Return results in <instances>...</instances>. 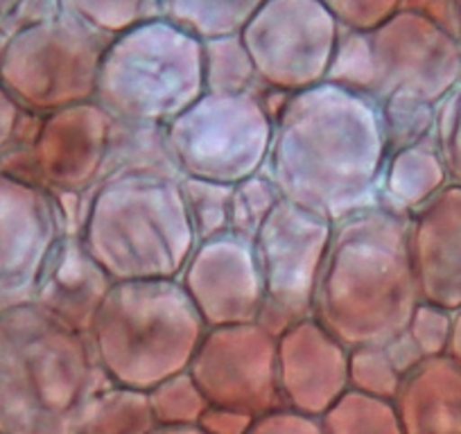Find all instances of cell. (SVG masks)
<instances>
[{"instance_id": "1", "label": "cell", "mask_w": 461, "mask_h": 434, "mask_svg": "<svg viewBox=\"0 0 461 434\" xmlns=\"http://www.w3.org/2000/svg\"><path fill=\"white\" fill-rule=\"evenodd\" d=\"M384 163L378 104L321 82L285 97L274 116L263 175L281 199L337 224L378 206Z\"/></svg>"}, {"instance_id": "2", "label": "cell", "mask_w": 461, "mask_h": 434, "mask_svg": "<svg viewBox=\"0 0 461 434\" xmlns=\"http://www.w3.org/2000/svg\"><path fill=\"white\" fill-rule=\"evenodd\" d=\"M407 217L383 206L332 224L319 269L312 319L346 348L387 347L419 305Z\"/></svg>"}, {"instance_id": "3", "label": "cell", "mask_w": 461, "mask_h": 434, "mask_svg": "<svg viewBox=\"0 0 461 434\" xmlns=\"http://www.w3.org/2000/svg\"><path fill=\"white\" fill-rule=\"evenodd\" d=\"M106 384L88 335L34 301L0 312V434H77Z\"/></svg>"}, {"instance_id": "4", "label": "cell", "mask_w": 461, "mask_h": 434, "mask_svg": "<svg viewBox=\"0 0 461 434\" xmlns=\"http://www.w3.org/2000/svg\"><path fill=\"white\" fill-rule=\"evenodd\" d=\"M181 176L127 172L84 193L79 242L118 281H176L197 247Z\"/></svg>"}, {"instance_id": "5", "label": "cell", "mask_w": 461, "mask_h": 434, "mask_svg": "<svg viewBox=\"0 0 461 434\" xmlns=\"http://www.w3.org/2000/svg\"><path fill=\"white\" fill-rule=\"evenodd\" d=\"M203 333L179 281H118L97 308L88 342L106 383L149 392L188 369Z\"/></svg>"}, {"instance_id": "6", "label": "cell", "mask_w": 461, "mask_h": 434, "mask_svg": "<svg viewBox=\"0 0 461 434\" xmlns=\"http://www.w3.org/2000/svg\"><path fill=\"white\" fill-rule=\"evenodd\" d=\"M326 82L375 104L414 97L437 106L461 82V43L425 16L398 10L366 32L341 30Z\"/></svg>"}, {"instance_id": "7", "label": "cell", "mask_w": 461, "mask_h": 434, "mask_svg": "<svg viewBox=\"0 0 461 434\" xmlns=\"http://www.w3.org/2000/svg\"><path fill=\"white\" fill-rule=\"evenodd\" d=\"M202 95V41L157 19L111 39L93 102L113 121L166 127Z\"/></svg>"}, {"instance_id": "8", "label": "cell", "mask_w": 461, "mask_h": 434, "mask_svg": "<svg viewBox=\"0 0 461 434\" xmlns=\"http://www.w3.org/2000/svg\"><path fill=\"white\" fill-rule=\"evenodd\" d=\"M109 41L68 14L30 25L7 39L0 86L37 116L93 102Z\"/></svg>"}, {"instance_id": "9", "label": "cell", "mask_w": 461, "mask_h": 434, "mask_svg": "<svg viewBox=\"0 0 461 434\" xmlns=\"http://www.w3.org/2000/svg\"><path fill=\"white\" fill-rule=\"evenodd\" d=\"M272 130L258 91L203 93L163 127V134L179 176L236 185L263 172Z\"/></svg>"}, {"instance_id": "10", "label": "cell", "mask_w": 461, "mask_h": 434, "mask_svg": "<svg viewBox=\"0 0 461 434\" xmlns=\"http://www.w3.org/2000/svg\"><path fill=\"white\" fill-rule=\"evenodd\" d=\"M339 37L319 0H265L240 32L260 86L285 95L326 82Z\"/></svg>"}, {"instance_id": "11", "label": "cell", "mask_w": 461, "mask_h": 434, "mask_svg": "<svg viewBox=\"0 0 461 434\" xmlns=\"http://www.w3.org/2000/svg\"><path fill=\"white\" fill-rule=\"evenodd\" d=\"M330 233V222L281 199L251 242L263 285L256 323L276 338L312 317L314 290Z\"/></svg>"}, {"instance_id": "12", "label": "cell", "mask_w": 461, "mask_h": 434, "mask_svg": "<svg viewBox=\"0 0 461 434\" xmlns=\"http://www.w3.org/2000/svg\"><path fill=\"white\" fill-rule=\"evenodd\" d=\"M111 116L95 102L39 116L28 145L0 154V172L50 194H84L100 179Z\"/></svg>"}, {"instance_id": "13", "label": "cell", "mask_w": 461, "mask_h": 434, "mask_svg": "<svg viewBox=\"0 0 461 434\" xmlns=\"http://www.w3.org/2000/svg\"><path fill=\"white\" fill-rule=\"evenodd\" d=\"M208 405L260 416L281 398L276 378V335L260 323L206 329L188 369Z\"/></svg>"}, {"instance_id": "14", "label": "cell", "mask_w": 461, "mask_h": 434, "mask_svg": "<svg viewBox=\"0 0 461 434\" xmlns=\"http://www.w3.org/2000/svg\"><path fill=\"white\" fill-rule=\"evenodd\" d=\"M64 236L55 194L0 172V312L32 303Z\"/></svg>"}, {"instance_id": "15", "label": "cell", "mask_w": 461, "mask_h": 434, "mask_svg": "<svg viewBox=\"0 0 461 434\" xmlns=\"http://www.w3.org/2000/svg\"><path fill=\"white\" fill-rule=\"evenodd\" d=\"M176 281L206 329L258 321L263 285L254 245L233 233L197 242Z\"/></svg>"}, {"instance_id": "16", "label": "cell", "mask_w": 461, "mask_h": 434, "mask_svg": "<svg viewBox=\"0 0 461 434\" xmlns=\"http://www.w3.org/2000/svg\"><path fill=\"white\" fill-rule=\"evenodd\" d=\"M281 398L299 414L321 416L348 389V348L312 317L276 338Z\"/></svg>"}, {"instance_id": "17", "label": "cell", "mask_w": 461, "mask_h": 434, "mask_svg": "<svg viewBox=\"0 0 461 434\" xmlns=\"http://www.w3.org/2000/svg\"><path fill=\"white\" fill-rule=\"evenodd\" d=\"M407 249L419 299L461 308V188L447 184L407 217Z\"/></svg>"}, {"instance_id": "18", "label": "cell", "mask_w": 461, "mask_h": 434, "mask_svg": "<svg viewBox=\"0 0 461 434\" xmlns=\"http://www.w3.org/2000/svg\"><path fill=\"white\" fill-rule=\"evenodd\" d=\"M111 285L109 274L91 258L79 238L64 236L52 251L34 303L77 333L88 335Z\"/></svg>"}, {"instance_id": "19", "label": "cell", "mask_w": 461, "mask_h": 434, "mask_svg": "<svg viewBox=\"0 0 461 434\" xmlns=\"http://www.w3.org/2000/svg\"><path fill=\"white\" fill-rule=\"evenodd\" d=\"M392 402L402 434H461V366L425 357L402 375Z\"/></svg>"}, {"instance_id": "20", "label": "cell", "mask_w": 461, "mask_h": 434, "mask_svg": "<svg viewBox=\"0 0 461 434\" xmlns=\"http://www.w3.org/2000/svg\"><path fill=\"white\" fill-rule=\"evenodd\" d=\"M447 185L446 167L434 140L389 154L380 179L378 206L410 217Z\"/></svg>"}, {"instance_id": "21", "label": "cell", "mask_w": 461, "mask_h": 434, "mask_svg": "<svg viewBox=\"0 0 461 434\" xmlns=\"http://www.w3.org/2000/svg\"><path fill=\"white\" fill-rule=\"evenodd\" d=\"M127 172H161V175L179 176L167 152L163 127L136 125V122H121L111 118L104 163L95 184Z\"/></svg>"}, {"instance_id": "22", "label": "cell", "mask_w": 461, "mask_h": 434, "mask_svg": "<svg viewBox=\"0 0 461 434\" xmlns=\"http://www.w3.org/2000/svg\"><path fill=\"white\" fill-rule=\"evenodd\" d=\"M263 3L265 0H158L161 19L202 43L238 37Z\"/></svg>"}, {"instance_id": "23", "label": "cell", "mask_w": 461, "mask_h": 434, "mask_svg": "<svg viewBox=\"0 0 461 434\" xmlns=\"http://www.w3.org/2000/svg\"><path fill=\"white\" fill-rule=\"evenodd\" d=\"M154 428L148 392L109 383L86 407L77 434H149Z\"/></svg>"}, {"instance_id": "24", "label": "cell", "mask_w": 461, "mask_h": 434, "mask_svg": "<svg viewBox=\"0 0 461 434\" xmlns=\"http://www.w3.org/2000/svg\"><path fill=\"white\" fill-rule=\"evenodd\" d=\"M202 68L203 93L236 95V93H254L260 88L254 64H251L240 34L203 41Z\"/></svg>"}, {"instance_id": "25", "label": "cell", "mask_w": 461, "mask_h": 434, "mask_svg": "<svg viewBox=\"0 0 461 434\" xmlns=\"http://www.w3.org/2000/svg\"><path fill=\"white\" fill-rule=\"evenodd\" d=\"M323 434H402L392 401L346 389L319 419Z\"/></svg>"}, {"instance_id": "26", "label": "cell", "mask_w": 461, "mask_h": 434, "mask_svg": "<svg viewBox=\"0 0 461 434\" xmlns=\"http://www.w3.org/2000/svg\"><path fill=\"white\" fill-rule=\"evenodd\" d=\"M64 12L109 39L161 19L158 0H64Z\"/></svg>"}, {"instance_id": "27", "label": "cell", "mask_w": 461, "mask_h": 434, "mask_svg": "<svg viewBox=\"0 0 461 434\" xmlns=\"http://www.w3.org/2000/svg\"><path fill=\"white\" fill-rule=\"evenodd\" d=\"M378 112L387 157L398 149L434 140V121H437L434 104L414 100V97H389L380 102Z\"/></svg>"}, {"instance_id": "28", "label": "cell", "mask_w": 461, "mask_h": 434, "mask_svg": "<svg viewBox=\"0 0 461 434\" xmlns=\"http://www.w3.org/2000/svg\"><path fill=\"white\" fill-rule=\"evenodd\" d=\"M179 185L194 240L203 242L229 233L230 190H233V185L193 179V176H181Z\"/></svg>"}, {"instance_id": "29", "label": "cell", "mask_w": 461, "mask_h": 434, "mask_svg": "<svg viewBox=\"0 0 461 434\" xmlns=\"http://www.w3.org/2000/svg\"><path fill=\"white\" fill-rule=\"evenodd\" d=\"M278 202H281V194L263 172L236 184L230 190L229 233L254 242Z\"/></svg>"}, {"instance_id": "30", "label": "cell", "mask_w": 461, "mask_h": 434, "mask_svg": "<svg viewBox=\"0 0 461 434\" xmlns=\"http://www.w3.org/2000/svg\"><path fill=\"white\" fill-rule=\"evenodd\" d=\"M148 401L157 425H197L208 407V401L188 371H181L149 389Z\"/></svg>"}, {"instance_id": "31", "label": "cell", "mask_w": 461, "mask_h": 434, "mask_svg": "<svg viewBox=\"0 0 461 434\" xmlns=\"http://www.w3.org/2000/svg\"><path fill=\"white\" fill-rule=\"evenodd\" d=\"M401 380V371L389 360L384 347L348 348V389L371 398L393 401Z\"/></svg>"}, {"instance_id": "32", "label": "cell", "mask_w": 461, "mask_h": 434, "mask_svg": "<svg viewBox=\"0 0 461 434\" xmlns=\"http://www.w3.org/2000/svg\"><path fill=\"white\" fill-rule=\"evenodd\" d=\"M434 148L446 167L447 184L461 188V82L437 104Z\"/></svg>"}, {"instance_id": "33", "label": "cell", "mask_w": 461, "mask_h": 434, "mask_svg": "<svg viewBox=\"0 0 461 434\" xmlns=\"http://www.w3.org/2000/svg\"><path fill=\"white\" fill-rule=\"evenodd\" d=\"M452 312L438 305L419 301V305L411 312L405 333L420 351L423 357H441L447 351V339H450Z\"/></svg>"}, {"instance_id": "34", "label": "cell", "mask_w": 461, "mask_h": 434, "mask_svg": "<svg viewBox=\"0 0 461 434\" xmlns=\"http://www.w3.org/2000/svg\"><path fill=\"white\" fill-rule=\"evenodd\" d=\"M344 32H366L401 10V0H319Z\"/></svg>"}, {"instance_id": "35", "label": "cell", "mask_w": 461, "mask_h": 434, "mask_svg": "<svg viewBox=\"0 0 461 434\" xmlns=\"http://www.w3.org/2000/svg\"><path fill=\"white\" fill-rule=\"evenodd\" d=\"M247 434H323L317 416L299 414L294 410L267 411L251 420Z\"/></svg>"}, {"instance_id": "36", "label": "cell", "mask_w": 461, "mask_h": 434, "mask_svg": "<svg viewBox=\"0 0 461 434\" xmlns=\"http://www.w3.org/2000/svg\"><path fill=\"white\" fill-rule=\"evenodd\" d=\"M64 0H19L12 19L7 21L5 32L14 34L19 30L30 28V25L46 23V21L64 16Z\"/></svg>"}, {"instance_id": "37", "label": "cell", "mask_w": 461, "mask_h": 434, "mask_svg": "<svg viewBox=\"0 0 461 434\" xmlns=\"http://www.w3.org/2000/svg\"><path fill=\"white\" fill-rule=\"evenodd\" d=\"M401 10L425 16L455 37L459 34V0H401Z\"/></svg>"}, {"instance_id": "38", "label": "cell", "mask_w": 461, "mask_h": 434, "mask_svg": "<svg viewBox=\"0 0 461 434\" xmlns=\"http://www.w3.org/2000/svg\"><path fill=\"white\" fill-rule=\"evenodd\" d=\"M251 420H254V416L242 414V411L208 405L197 425L206 434H247Z\"/></svg>"}, {"instance_id": "39", "label": "cell", "mask_w": 461, "mask_h": 434, "mask_svg": "<svg viewBox=\"0 0 461 434\" xmlns=\"http://www.w3.org/2000/svg\"><path fill=\"white\" fill-rule=\"evenodd\" d=\"M384 351H387L389 360L393 362V366L401 371V375H405L407 371H411L416 365H420V362L425 360L407 333H401L398 338H393L392 342L384 347Z\"/></svg>"}, {"instance_id": "40", "label": "cell", "mask_w": 461, "mask_h": 434, "mask_svg": "<svg viewBox=\"0 0 461 434\" xmlns=\"http://www.w3.org/2000/svg\"><path fill=\"white\" fill-rule=\"evenodd\" d=\"M21 113H23V109L12 100V95L5 91V88L0 86V154L5 152L7 145H10L12 139H14V131L16 127H19Z\"/></svg>"}, {"instance_id": "41", "label": "cell", "mask_w": 461, "mask_h": 434, "mask_svg": "<svg viewBox=\"0 0 461 434\" xmlns=\"http://www.w3.org/2000/svg\"><path fill=\"white\" fill-rule=\"evenodd\" d=\"M446 356L450 357L455 365L461 366V308L452 310V326H450V339H447Z\"/></svg>"}, {"instance_id": "42", "label": "cell", "mask_w": 461, "mask_h": 434, "mask_svg": "<svg viewBox=\"0 0 461 434\" xmlns=\"http://www.w3.org/2000/svg\"><path fill=\"white\" fill-rule=\"evenodd\" d=\"M16 3H19V0H0V30H5L7 21L14 14Z\"/></svg>"}, {"instance_id": "43", "label": "cell", "mask_w": 461, "mask_h": 434, "mask_svg": "<svg viewBox=\"0 0 461 434\" xmlns=\"http://www.w3.org/2000/svg\"><path fill=\"white\" fill-rule=\"evenodd\" d=\"M7 39H10V34H7L5 30H0V61H3V52H5Z\"/></svg>"}, {"instance_id": "44", "label": "cell", "mask_w": 461, "mask_h": 434, "mask_svg": "<svg viewBox=\"0 0 461 434\" xmlns=\"http://www.w3.org/2000/svg\"><path fill=\"white\" fill-rule=\"evenodd\" d=\"M456 37H459V43H461V0H459V34H456Z\"/></svg>"}]
</instances>
